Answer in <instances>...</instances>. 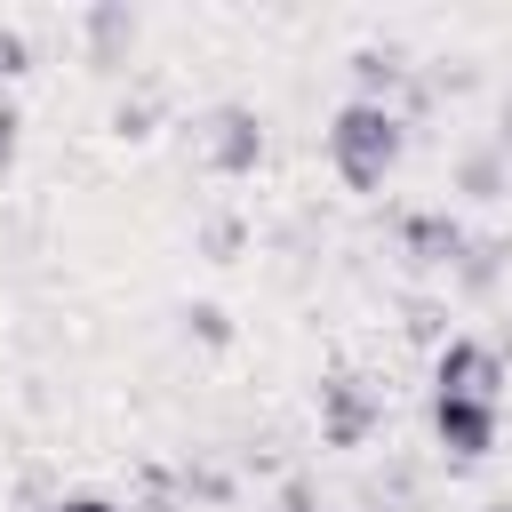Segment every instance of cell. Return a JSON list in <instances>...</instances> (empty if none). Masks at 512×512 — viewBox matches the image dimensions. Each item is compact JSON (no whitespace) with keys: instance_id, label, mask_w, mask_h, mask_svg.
<instances>
[{"instance_id":"cell-1","label":"cell","mask_w":512,"mask_h":512,"mask_svg":"<svg viewBox=\"0 0 512 512\" xmlns=\"http://www.w3.org/2000/svg\"><path fill=\"white\" fill-rule=\"evenodd\" d=\"M320 152H328V168H336V184H344V192H376V184L400 168V152H408V112H400V104L344 96V104L328 112Z\"/></svg>"},{"instance_id":"cell-2","label":"cell","mask_w":512,"mask_h":512,"mask_svg":"<svg viewBox=\"0 0 512 512\" xmlns=\"http://www.w3.org/2000/svg\"><path fill=\"white\" fill-rule=\"evenodd\" d=\"M192 144H200V160L216 176H256V160H264V112L240 104V96H224V104H208L192 120Z\"/></svg>"},{"instance_id":"cell-3","label":"cell","mask_w":512,"mask_h":512,"mask_svg":"<svg viewBox=\"0 0 512 512\" xmlns=\"http://www.w3.org/2000/svg\"><path fill=\"white\" fill-rule=\"evenodd\" d=\"M432 448L440 456H456V464H480V456H496V440H504V400H472V392H432Z\"/></svg>"},{"instance_id":"cell-4","label":"cell","mask_w":512,"mask_h":512,"mask_svg":"<svg viewBox=\"0 0 512 512\" xmlns=\"http://www.w3.org/2000/svg\"><path fill=\"white\" fill-rule=\"evenodd\" d=\"M376 424H384V392L360 368H328L320 376V440L328 448H368Z\"/></svg>"},{"instance_id":"cell-5","label":"cell","mask_w":512,"mask_h":512,"mask_svg":"<svg viewBox=\"0 0 512 512\" xmlns=\"http://www.w3.org/2000/svg\"><path fill=\"white\" fill-rule=\"evenodd\" d=\"M504 352L488 336H440L432 344V392H472V400H504Z\"/></svg>"},{"instance_id":"cell-6","label":"cell","mask_w":512,"mask_h":512,"mask_svg":"<svg viewBox=\"0 0 512 512\" xmlns=\"http://www.w3.org/2000/svg\"><path fill=\"white\" fill-rule=\"evenodd\" d=\"M80 40H88V64H96V72H120L128 48L144 40V16H136L128 0H88V8H80Z\"/></svg>"},{"instance_id":"cell-7","label":"cell","mask_w":512,"mask_h":512,"mask_svg":"<svg viewBox=\"0 0 512 512\" xmlns=\"http://www.w3.org/2000/svg\"><path fill=\"white\" fill-rule=\"evenodd\" d=\"M400 248H408V264L456 272V256L472 248V232H464V216H448V208H408V216H400Z\"/></svg>"},{"instance_id":"cell-8","label":"cell","mask_w":512,"mask_h":512,"mask_svg":"<svg viewBox=\"0 0 512 512\" xmlns=\"http://www.w3.org/2000/svg\"><path fill=\"white\" fill-rule=\"evenodd\" d=\"M344 72H352V96H368V104H392V96H408V80H416V64H408V48H352L344 56Z\"/></svg>"},{"instance_id":"cell-9","label":"cell","mask_w":512,"mask_h":512,"mask_svg":"<svg viewBox=\"0 0 512 512\" xmlns=\"http://www.w3.org/2000/svg\"><path fill=\"white\" fill-rule=\"evenodd\" d=\"M448 184H456L464 200H504V192H512V160H504V144H496V136H472V144H456V160H448Z\"/></svg>"},{"instance_id":"cell-10","label":"cell","mask_w":512,"mask_h":512,"mask_svg":"<svg viewBox=\"0 0 512 512\" xmlns=\"http://www.w3.org/2000/svg\"><path fill=\"white\" fill-rule=\"evenodd\" d=\"M504 272H512V240H480V232H472V248L456 256V272H448V280H456L464 296H496V288H504Z\"/></svg>"},{"instance_id":"cell-11","label":"cell","mask_w":512,"mask_h":512,"mask_svg":"<svg viewBox=\"0 0 512 512\" xmlns=\"http://www.w3.org/2000/svg\"><path fill=\"white\" fill-rule=\"evenodd\" d=\"M152 128H160V88H152V80H136V88L112 104V136H120V144H144Z\"/></svg>"},{"instance_id":"cell-12","label":"cell","mask_w":512,"mask_h":512,"mask_svg":"<svg viewBox=\"0 0 512 512\" xmlns=\"http://www.w3.org/2000/svg\"><path fill=\"white\" fill-rule=\"evenodd\" d=\"M176 320H184V336H192L200 352H232V336H240V328H232V312H224L216 296H192Z\"/></svg>"},{"instance_id":"cell-13","label":"cell","mask_w":512,"mask_h":512,"mask_svg":"<svg viewBox=\"0 0 512 512\" xmlns=\"http://www.w3.org/2000/svg\"><path fill=\"white\" fill-rule=\"evenodd\" d=\"M240 240H248V224H240V216H208V224H200V248H208L216 264H224V256H240Z\"/></svg>"},{"instance_id":"cell-14","label":"cell","mask_w":512,"mask_h":512,"mask_svg":"<svg viewBox=\"0 0 512 512\" xmlns=\"http://www.w3.org/2000/svg\"><path fill=\"white\" fill-rule=\"evenodd\" d=\"M184 488H192L200 504H232V472H224V464H192V472H184Z\"/></svg>"},{"instance_id":"cell-15","label":"cell","mask_w":512,"mask_h":512,"mask_svg":"<svg viewBox=\"0 0 512 512\" xmlns=\"http://www.w3.org/2000/svg\"><path fill=\"white\" fill-rule=\"evenodd\" d=\"M16 152H24V104L0 96V168H16Z\"/></svg>"},{"instance_id":"cell-16","label":"cell","mask_w":512,"mask_h":512,"mask_svg":"<svg viewBox=\"0 0 512 512\" xmlns=\"http://www.w3.org/2000/svg\"><path fill=\"white\" fill-rule=\"evenodd\" d=\"M272 512H320V488H312L304 472H288V480H280V496H272Z\"/></svg>"},{"instance_id":"cell-17","label":"cell","mask_w":512,"mask_h":512,"mask_svg":"<svg viewBox=\"0 0 512 512\" xmlns=\"http://www.w3.org/2000/svg\"><path fill=\"white\" fill-rule=\"evenodd\" d=\"M24 64H32V40H24V32H16L8 16H0V80H16Z\"/></svg>"},{"instance_id":"cell-18","label":"cell","mask_w":512,"mask_h":512,"mask_svg":"<svg viewBox=\"0 0 512 512\" xmlns=\"http://www.w3.org/2000/svg\"><path fill=\"white\" fill-rule=\"evenodd\" d=\"M48 512H128L120 496H104V488H72V496H56Z\"/></svg>"},{"instance_id":"cell-19","label":"cell","mask_w":512,"mask_h":512,"mask_svg":"<svg viewBox=\"0 0 512 512\" xmlns=\"http://www.w3.org/2000/svg\"><path fill=\"white\" fill-rule=\"evenodd\" d=\"M488 512H512V504H488Z\"/></svg>"}]
</instances>
